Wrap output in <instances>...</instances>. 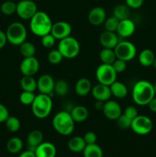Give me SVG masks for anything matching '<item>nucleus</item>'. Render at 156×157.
Segmentation results:
<instances>
[{
    "mask_svg": "<svg viewBox=\"0 0 156 157\" xmlns=\"http://www.w3.org/2000/svg\"><path fill=\"white\" fill-rule=\"evenodd\" d=\"M155 96L154 86L149 81L142 80L134 84L132 89V99L139 106L148 105Z\"/></svg>",
    "mask_w": 156,
    "mask_h": 157,
    "instance_id": "obj_1",
    "label": "nucleus"
},
{
    "mask_svg": "<svg viewBox=\"0 0 156 157\" xmlns=\"http://www.w3.org/2000/svg\"><path fill=\"white\" fill-rule=\"evenodd\" d=\"M53 22L50 16L43 11H38L30 19V29L36 36L42 37L50 33Z\"/></svg>",
    "mask_w": 156,
    "mask_h": 157,
    "instance_id": "obj_2",
    "label": "nucleus"
},
{
    "mask_svg": "<svg viewBox=\"0 0 156 157\" xmlns=\"http://www.w3.org/2000/svg\"><path fill=\"white\" fill-rule=\"evenodd\" d=\"M74 121L69 112L62 110L54 115L52 120L54 129L63 136L70 135L74 130Z\"/></svg>",
    "mask_w": 156,
    "mask_h": 157,
    "instance_id": "obj_3",
    "label": "nucleus"
},
{
    "mask_svg": "<svg viewBox=\"0 0 156 157\" xmlns=\"http://www.w3.org/2000/svg\"><path fill=\"white\" fill-rule=\"evenodd\" d=\"M34 116L38 119H44L50 115L53 107L51 97L48 94H41L35 96L32 105Z\"/></svg>",
    "mask_w": 156,
    "mask_h": 157,
    "instance_id": "obj_4",
    "label": "nucleus"
},
{
    "mask_svg": "<svg viewBox=\"0 0 156 157\" xmlns=\"http://www.w3.org/2000/svg\"><path fill=\"white\" fill-rule=\"evenodd\" d=\"M27 34L25 26L19 21L11 23L6 32L8 42L15 46H19L26 41Z\"/></svg>",
    "mask_w": 156,
    "mask_h": 157,
    "instance_id": "obj_5",
    "label": "nucleus"
},
{
    "mask_svg": "<svg viewBox=\"0 0 156 157\" xmlns=\"http://www.w3.org/2000/svg\"><path fill=\"white\" fill-rule=\"evenodd\" d=\"M58 49L64 58L72 59L76 58L79 55L80 45L79 41L76 38L72 36H69L60 41Z\"/></svg>",
    "mask_w": 156,
    "mask_h": 157,
    "instance_id": "obj_6",
    "label": "nucleus"
},
{
    "mask_svg": "<svg viewBox=\"0 0 156 157\" xmlns=\"http://www.w3.org/2000/svg\"><path fill=\"white\" fill-rule=\"evenodd\" d=\"M117 73L112 64H101L96 70V78L99 84L110 86L116 81Z\"/></svg>",
    "mask_w": 156,
    "mask_h": 157,
    "instance_id": "obj_7",
    "label": "nucleus"
},
{
    "mask_svg": "<svg viewBox=\"0 0 156 157\" xmlns=\"http://www.w3.org/2000/svg\"><path fill=\"white\" fill-rule=\"evenodd\" d=\"M116 58L123 60L125 61H129L136 57L137 54V49L133 43L128 41H122L118 43L114 48Z\"/></svg>",
    "mask_w": 156,
    "mask_h": 157,
    "instance_id": "obj_8",
    "label": "nucleus"
},
{
    "mask_svg": "<svg viewBox=\"0 0 156 157\" xmlns=\"http://www.w3.org/2000/svg\"><path fill=\"white\" fill-rule=\"evenodd\" d=\"M153 123L148 117L145 115H138L132 120L130 128L134 133L139 135H146L151 131Z\"/></svg>",
    "mask_w": 156,
    "mask_h": 157,
    "instance_id": "obj_9",
    "label": "nucleus"
},
{
    "mask_svg": "<svg viewBox=\"0 0 156 157\" xmlns=\"http://www.w3.org/2000/svg\"><path fill=\"white\" fill-rule=\"evenodd\" d=\"M37 12V5L32 0H21L17 4L16 13L21 19L30 20Z\"/></svg>",
    "mask_w": 156,
    "mask_h": 157,
    "instance_id": "obj_10",
    "label": "nucleus"
},
{
    "mask_svg": "<svg viewBox=\"0 0 156 157\" xmlns=\"http://www.w3.org/2000/svg\"><path fill=\"white\" fill-rule=\"evenodd\" d=\"M72 27L67 21H59L53 23L50 34L56 38V40H62L67 37L70 36Z\"/></svg>",
    "mask_w": 156,
    "mask_h": 157,
    "instance_id": "obj_11",
    "label": "nucleus"
},
{
    "mask_svg": "<svg viewBox=\"0 0 156 157\" xmlns=\"http://www.w3.org/2000/svg\"><path fill=\"white\" fill-rule=\"evenodd\" d=\"M40 64L35 56L24 58L20 64V71L25 76H34L39 70Z\"/></svg>",
    "mask_w": 156,
    "mask_h": 157,
    "instance_id": "obj_12",
    "label": "nucleus"
},
{
    "mask_svg": "<svg viewBox=\"0 0 156 157\" xmlns=\"http://www.w3.org/2000/svg\"><path fill=\"white\" fill-rule=\"evenodd\" d=\"M102 110L106 117L111 121H116L122 114V107L120 104L112 100H109L104 102Z\"/></svg>",
    "mask_w": 156,
    "mask_h": 157,
    "instance_id": "obj_13",
    "label": "nucleus"
},
{
    "mask_svg": "<svg viewBox=\"0 0 156 157\" xmlns=\"http://www.w3.org/2000/svg\"><path fill=\"white\" fill-rule=\"evenodd\" d=\"M55 81L49 75H43L37 81V89L41 94L50 95L54 92Z\"/></svg>",
    "mask_w": 156,
    "mask_h": 157,
    "instance_id": "obj_14",
    "label": "nucleus"
},
{
    "mask_svg": "<svg viewBox=\"0 0 156 157\" xmlns=\"http://www.w3.org/2000/svg\"><path fill=\"white\" fill-rule=\"evenodd\" d=\"M91 94L96 101H102V102L109 101L112 96L110 86L99 83L92 87Z\"/></svg>",
    "mask_w": 156,
    "mask_h": 157,
    "instance_id": "obj_15",
    "label": "nucleus"
},
{
    "mask_svg": "<svg viewBox=\"0 0 156 157\" xmlns=\"http://www.w3.org/2000/svg\"><path fill=\"white\" fill-rule=\"evenodd\" d=\"M119 42V35L116 32L104 31L99 35V43L106 48L114 49Z\"/></svg>",
    "mask_w": 156,
    "mask_h": 157,
    "instance_id": "obj_16",
    "label": "nucleus"
},
{
    "mask_svg": "<svg viewBox=\"0 0 156 157\" xmlns=\"http://www.w3.org/2000/svg\"><path fill=\"white\" fill-rule=\"evenodd\" d=\"M87 18L90 24L94 26H99L103 24L106 19V13L103 8L97 6L90 11Z\"/></svg>",
    "mask_w": 156,
    "mask_h": 157,
    "instance_id": "obj_17",
    "label": "nucleus"
},
{
    "mask_svg": "<svg viewBox=\"0 0 156 157\" xmlns=\"http://www.w3.org/2000/svg\"><path fill=\"white\" fill-rule=\"evenodd\" d=\"M136 31V25L130 18L120 20L116 33L122 38H128L132 35Z\"/></svg>",
    "mask_w": 156,
    "mask_h": 157,
    "instance_id": "obj_18",
    "label": "nucleus"
},
{
    "mask_svg": "<svg viewBox=\"0 0 156 157\" xmlns=\"http://www.w3.org/2000/svg\"><path fill=\"white\" fill-rule=\"evenodd\" d=\"M43 140H44V135L42 132L38 130H32L27 136L28 150L35 153L37 147L43 143Z\"/></svg>",
    "mask_w": 156,
    "mask_h": 157,
    "instance_id": "obj_19",
    "label": "nucleus"
},
{
    "mask_svg": "<svg viewBox=\"0 0 156 157\" xmlns=\"http://www.w3.org/2000/svg\"><path fill=\"white\" fill-rule=\"evenodd\" d=\"M57 150L53 144L49 142H43L35 150L36 157H55Z\"/></svg>",
    "mask_w": 156,
    "mask_h": 157,
    "instance_id": "obj_20",
    "label": "nucleus"
},
{
    "mask_svg": "<svg viewBox=\"0 0 156 157\" xmlns=\"http://www.w3.org/2000/svg\"><path fill=\"white\" fill-rule=\"evenodd\" d=\"M92 83L88 78H81L75 84V93L80 97H85L88 95L92 90Z\"/></svg>",
    "mask_w": 156,
    "mask_h": 157,
    "instance_id": "obj_21",
    "label": "nucleus"
},
{
    "mask_svg": "<svg viewBox=\"0 0 156 157\" xmlns=\"http://www.w3.org/2000/svg\"><path fill=\"white\" fill-rule=\"evenodd\" d=\"M70 113L75 123L84 122L89 116V111L87 107L81 105L73 107Z\"/></svg>",
    "mask_w": 156,
    "mask_h": 157,
    "instance_id": "obj_22",
    "label": "nucleus"
},
{
    "mask_svg": "<svg viewBox=\"0 0 156 157\" xmlns=\"http://www.w3.org/2000/svg\"><path fill=\"white\" fill-rule=\"evenodd\" d=\"M111 90L112 95L116 97L119 99L125 98L128 94V88L124 83L120 81H114L111 85L110 86Z\"/></svg>",
    "mask_w": 156,
    "mask_h": 157,
    "instance_id": "obj_23",
    "label": "nucleus"
},
{
    "mask_svg": "<svg viewBox=\"0 0 156 157\" xmlns=\"http://www.w3.org/2000/svg\"><path fill=\"white\" fill-rule=\"evenodd\" d=\"M87 146L84 137L81 136H73L69 140L67 143V147L70 151L73 153H80L84 151V148Z\"/></svg>",
    "mask_w": 156,
    "mask_h": 157,
    "instance_id": "obj_24",
    "label": "nucleus"
},
{
    "mask_svg": "<svg viewBox=\"0 0 156 157\" xmlns=\"http://www.w3.org/2000/svg\"><path fill=\"white\" fill-rule=\"evenodd\" d=\"M154 56V52L150 49H144L139 55V62L144 67H150L153 64Z\"/></svg>",
    "mask_w": 156,
    "mask_h": 157,
    "instance_id": "obj_25",
    "label": "nucleus"
},
{
    "mask_svg": "<svg viewBox=\"0 0 156 157\" xmlns=\"http://www.w3.org/2000/svg\"><path fill=\"white\" fill-rule=\"evenodd\" d=\"M20 86L24 91L35 92L37 90V81L34 78V76L23 75L20 81Z\"/></svg>",
    "mask_w": 156,
    "mask_h": 157,
    "instance_id": "obj_26",
    "label": "nucleus"
},
{
    "mask_svg": "<svg viewBox=\"0 0 156 157\" xmlns=\"http://www.w3.org/2000/svg\"><path fill=\"white\" fill-rule=\"evenodd\" d=\"M99 59L102 64H112L116 59L114 49L103 48L99 52Z\"/></svg>",
    "mask_w": 156,
    "mask_h": 157,
    "instance_id": "obj_27",
    "label": "nucleus"
},
{
    "mask_svg": "<svg viewBox=\"0 0 156 157\" xmlns=\"http://www.w3.org/2000/svg\"><path fill=\"white\" fill-rule=\"evenodd\" d=\"M23 142L21 138L12 137L8 140L6 144V149L10 153H18L22 150Z\"/></svg>",
    "mask_w": 156,
    "mask_h": 157,
    "instance_id": "obj_28",
    "label": "nucleus"
},
{
    "mask_svg": "<svg viewBox=\"0 0 156 157\" xmlns=\"http://www.w3.org/2000/svg\"><path fill=\"white\" fill-rule=\"evenodd\" d=\"M83 153L84 157H102L103 156L102 149L96 144H88L86 146Z\"/></svg>",
    "mask_w": 156,
    "mask_h": 157,
    "instance_id": "obj_29",
    "label": "nucleus"
},
{
    "mask_svg": "<svg viewBox=\"0 0 156 157\" xmlns=\"http://www.w3.org/2000/svg\"><path fill=\"white\" fill-rule=\"evenodd\" d=\"M113 15L119 21L128 18L130 15V8L126 4L117 5L113 9Z\"/></svg>",
    "mask_w": 156,
    "mask_h": 157,
    "instance_id": "obj_30",
    "label": "nucleus"
},
{
    "mask_svg": "<svg viewBox=\"0 0 156 157\" xmlns=\"http://www.w3.org/2000/svg\"><path fill=\"white\" fill-rule=\"evenodd\" d=\"M19 52L24 58H29L35 56L36 48L34 44L30 41H25L19 45Z\"/></svg>",
    "mask_w": 156,
    "mask_h": 157,
    "instance_id": "obj_31",
    "label": "nucleus"
},
{
    "mask_svg": "<svg viewBox=\"0 0 156 157\" xmlns=\"http://www.w3.org/2000/svg\"><path fill=\"white\" fill-rule=\"evenodd\" d=\"M69 90H70V87H69L68 83L66 81L61 79L55 81L54 91L55 92L57 95L60 97L65 96L68 94Z\"/></svg>",
    "mask_w": 156,
    "mask_h": 157,
    "instance_id": "obj_32",
    "label": "nucleus"
},
{
    "mask_svg": "<svg viewBox=\"0 0 156 157\" xmlns=\"http://www.w3.org/2000/svg\"><path fill=\"white\" fill-rule=\"evenodd\" d=\"M5 124H6V127L7 130L9 132H12V133L18 131L20 127H21L20 121L18 120V118L14 116H9L7 118V120L5 121Z\"/></svg>",
    "mask_w": 156,
    "mask_h": 157,
    "instance_id": "obj_33",
    "label": "nucleus"
},
{
    "mask_svg": "<svg viewBox=\"0 0 156 157\" xmlns=\"http://www.w3.org/2000/svg\"><path fill=\"white\" fill-rule=\"evenodd\" d=\"M17 4L12 1H6L2 4L1 12L6 15H11L16 12Z\"/></svg>",
    "mask_w": 156,
    "mask_h": 157,
    "instance_id": "obj_34",
    "label": "nucleus"
},
{
    "mask_svg": "<svg viewBox=\"0 0 156 157\" xmlns=\"http://www.w3.org/2000/svg\"><path fill=\"white\" fill-rule=\"evenodd\" d=\"M119 20L117 18H116L114 15H112V16L109 17L104 21L106 31L116 32L118 25H119Z\"/></svg>",
    "mask_w": 156,
    "mask_h": 157,
    "instance_id": "obj_35",
    "label": "nucleus"
},
{
    "mask_svg": "<svg viewBox=\"0 0 156 157\" xmlns=\"http://www.w3.org/2000/svg\"><path fill=\"white\" fill-rule=\"evenodd\" d=\"M35 96L36 95L35 94V92L24 91V90H23L19 96V101L23 105H32L34 100H35Z\"/></svg>",
    "mask_w": 156,
    "mask_h": 157,
    "instance_id": "obj_36",
    "label": "nucleus"
},
{
    "mask_svg": "<svg viewBox=\"0 0 156 157\" xmlns=\"http://www.w3.org/2000/svg\"><path fill=\"white\" fill-rule=\"evenodd\" d=\"M63 58H64V57L58 49L51 50L47 55V60L52 64H59L62 61Z\"/></svg>",
    "mask_w": 156,
    "mask_h": 157,
    "instance_id": "obj_37",
    "label": "nucleus"
},
{
    "mask_svg": "<svg viewBox=\"0 0 156 157\" xmlns=\"http://www.w3.org/2000/svg\"><path fill=\"white\" fill-rule=\"evenodd\" d=\"M132 121V120L130 119L124 113H122L116 120V124L119 128L125 130V129H128L131 127Z\"/></svg>",
    "mask_w": 156,
    "mask_h": 157,
    "instance_id": "obj_38",
    "label": "nucleus"
},
{
    "mask_svg": "<svg viewBox=\"0 0 156 157\" xmlns=\"http://www.w3.org/2000/svg\"><path fill=\"white\" fill-rule=\"evenodd\" d=\"M56 38L50 33L41 37V44L44 48H52L55 44Z\"/></svg>",
    "mask_w": 156,
    "mask_h": 157,
    "instance_id": "obj_39",
    "label": "nucleus"
},
{
    "mask_svg": "<svg viewBox=\"0 0 156 157\" xmlns=\"http://www.w3.org/2000/svg\"><path fill=\"white\" fill-rule=\"evenodd\" d=\"M112 65H113V68H114V70L116 71L117 74L122 73V72L125 71L127 67L126 61H123V60L118 59V58H116V61L112 64Z\"/></svg>",
    "mask_w": 156,
    "mask_h": 157,
    "instance_id": "obj_40",
    "label": "nucleus"
},
{
    "mask_svg": "<svg viewBox=\"0 0 156 157\" xmlns=\"http://www.w3.org/2000/svg\"><path fill=\"white\" fill-rule=\"evenodd\" d=\"M123 113L132 120L136 118V117L139 115L137 109H136V107H135L134 106H128V107H125V110H124Z\"/></svg>",
    "mask_w": 156,
    "mask_h": 157,
    "instance_id": "obj_41",
    "label": "nucleus"
},
{
    "mask_svg": "<svg viewBox=\"0 0 156 157\" xmlns=\"http://www.w3.org/2000/svg\"><path fill=\"white\" fill-rule=\"evenodd\" d=\"M84 139L87 145H88V144H96V140H97V136H96V133L94 132L89 131L85 133Z\"/></svg>",
    "mask_w": 156,
    "mask_h": 157,
    "instance_id": "obj_42",
    "label": "nucleus"
},
{
    "mask_svg": "<svg viewBox=\"0 0 156 157\" xmlns=\"http://www.w3.org/2000/svg\"><path fill=\"white\" fill-rule=\"evenodd\" d=\"M9 117V112L7 107L2 104H0V124L5 123Z\"/></svg>",
    "mask_w": 156,
    "mask_h": 157,
    "instance_id": "obj_43",
    "label": "nucleus"
},
{
    "mask_svg": "<svg viewBox=\"0 0 156 157\" xmlns=\"http://www.w3.org/2000/svg\"><path fill=\"white\" fill-rule=\"evenodd\" d=\"M125 4L130 9H139L143 4V0H125Z\"/></svg>",
    "mask_w": 156,
    "mask_h": 157,
    "instance_id": "obj_44",
    "label": "nucleus"
},
{
    "mask_svg": "<svg viewBox=\"0 0 156 157\" xmlns=\"http://www.w3.org/2000/svg\"><path fill=\"white\" fill-rule=\"evenodd\" d=\"M7 42L8 41H7V38H6V32L0 30V49L3 48Z\"/></svg>",
    "mask_w": 156,
    "mask_h": 157,
    "instance_id": "obj_45",
    "label": "nucleus"
},
{
    "mask_svg": "<svg viewBox=\"0 0 156 157\" xmlns=\"http://www.w3.org/2000/svg\"><path fill=\"white\" fill-rule=\"evenodd\" d=\"M148 106L151 111L156 113V97H154L151 99V101L148 103Z\"/></svg>",
    "mask_w": 156,
    "mask_h": 157,
    "instance_id": "obj_46",
    "label": "nucleus"
},
{
    "mask_svg": "<svg viewBox=\"0 0 156 157\" xmlns=\"http://www.w3.org/2000/svg\"><path fill=\"white\" fill-rule=\"evenodd\" d=\"M18 157H36V156H35V152L28 150L26 151L22 152Z\"/></svg>",
    "mask_w": 156,
    "mask_h": 157,
    "instance_id": "obj_47",
    "label": "nucleus"
},
{
    "mask_svg": "<svg viewBox=\"0 0 156 157\" xmlns=\"http://www.w3.org/2000/svg\"><path fill=\"white\" fill-rule=\"evenodd\" d=\"M104 102H102V101H96V104H95V107L97 110H102V107H103Z\"/></svg>",
    "mask_w": 156,
    "mask_h": 157,
    "instance_id": "obj_48",
    "label": "nucleus"
},
{
    "mask_svg": "<svg viewBox=\"0 0 156 157\" xmlns=\"http://www.w3.org/2000/svg\"><path fill=\"white\" fill-rule=\"evenodd\" d=\"M153 67H154V68L156 69V57L154 58V62H153V64H152Z\"/></svg>",
    "mask_w": 156,
    "mask_h": 157,
    "instance_id": "obj_49",
    "label": "nucleus"
},
{
    "mask_svg": "<svg viewBox=\"0 0 156 157\" xmlns=\"http://www.w3.org/2000/svg\"><path fill=\"white\" fill-rule=\"evenodd\" d=\"M153 86H154V93H155V95H156V82L154 83V84H153Z\"/></svg>",
    "mask_w": 156,
    "mask_h": 157,
    "instance_id": "obj_50",
    "label": "nucleus"
}]
</instances>
